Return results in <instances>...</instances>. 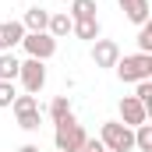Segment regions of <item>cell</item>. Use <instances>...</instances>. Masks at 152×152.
<instances>
[{
	"instance_id": "14",
	"label": "cell",
	"mask_w": 152,
	"mask_h": 152,
	"mask_svg": "<svg viewBox=\"0 0 152 152\" xmlns=\"http://www.w3.org/2000/svg\"><path fill=\"white\" fill-rule=\"evenodd\" d=\"M71 21H81V18H96V0H71V11H67Z\"/></svg>"
},
{
	"instance_id": "16",
	"label": "cell",
	"mask_w": 152,
	"mask_h": 152,
	"mask_svg": "<svg viewBox=\"0 0 152 152\" xmlns=\"http://www.w3.org/2000/svg\"><path fill=\"white\" fill-rule=\"evenodd\" d=\"M64 117H71V99H67V96H57V99L50 103V120L57 124V120H64Z\"/></svg>"
},
{
	"instance_id": "2",
	"label": "cell",
	"mask_w": 152,
	"mask_h": 152,
	"mask_svg": "<svg viewBox=\"0 0 152 152\" xmlns=\"http://www.w3.org/2000/svg\"><path fill=\"white\" fill-rule=\"evenodd\" d=\"M85 127L75 120V113L64 117V120H57V131H53V145H57V152H81V145H85Z\"/></svg>"
},
{
	"instance_id": "1",
	"label": "cell",
	"mask_w": 152,
	"mask_h": 152,
	"mask_svg": "<svg viewBox=\"0 0 152 152\" xmlns=\"http://www.w3.org/2000/svg\"><path fill=\"white\" fill-rule=\"evenodd\" d=\"M99 142L106 152H131L134 149V127H127L120 120H106L99 127Z\"/></svg>"
},
{
	"instance_id": "9",
	"label": "cell",
	"mask_w": 152,
	"mask_h": 152,
	"mask_svg": "<svg viewBox=\"0 0 152 152\" xmlns=\"http://www.w3.org/2000/svg\"><path fill=\"white\" fill-rule=\"evenodd\" d=\"M21 25H25V32H46V25H50V11L39 7V4H32V7L25 11Z\"/></svg>"
},
{
	"instance_id": "19",
	"label": "cell",
	"mask_w": 152,
	"mask_h": 152,
	"mask_svg": "<svg viewBox=\"0 0 152 152\" xmlns=\"http://www.w3.org/2000/svg\"><path fill=\"white\" fill-rule=\"evenodd\" d=\"M134 99H138L145 110H152V81H138V88H134Z\"/></svg>"
},
{
	"instance_id": "13",
	"label": "cell",
	"mask_w": 152,
	"mask_h": 152,
	"mask_svg": "<svg viewBox=\"0 0 152 152\" xmlns=\"http://www.w3.org/2000/svg\"><path fill=\"white\" fill-rule=\"evenodd\" d=\"M18 67H21V60L14 53H0V81H14L18 78Z\"/></svg>"
},
{
	"instance_id": "15",
	"label": "cell",
	"mask_w": 152,
	"mask_h": 152,
	"mask_svg": "<svg viewBox=\"0 0 152 152\" xmlns=\"http://www.w3.org/2000/svg\"><path fill=\"white\" fill-rule=\"evenodd\" d=\"M134 149L138 152H152V124H138L134 127Z\"/></svg>"
},
{
	"instance_id": "20",
	"label": "cell",
	"mask_w": 152,
	"mask_h": 152,
	"mask_svg": "<svg viewBox=\"0 0 152 152\" xmlns=\"http://www.w3.org/2000/svg\"><path fill=\"white\" fill-rule=\"evenodd\" d=\"M138 53H152V25L149 21L138 28Z\"/></svg>"
},
{
	"instance_id": "5",
	"label": "cell",
	"mask_w": 152,
	"mask_h": 152,
	"mask_svg": "<svg viewBox=\"0 0 152 152\" xmlns=\"http://www.w3.org/2000/svg\"><path fill=\"white\" fill-rule=\"evenodd\" d=\"M18 78H21V85H25V92H28V96H39V92H42V85H46V64L28 57V60H21Z\"/></svg>"
},
{
	"instance_id": "21",
	"label": "cell",
	"mask_w": 152,
	"mask_h": 152,
	"mask_svg": "<svg viewBox=\"0 0 152 152\" xmlns=\"http://www.w3.org/2000/svg\"><path fill=\"white\" fill-rule=\"evenodd\" d=\"M14 96H18L14 81H0V110H4V106H11V103H14Z\"/></svg>"
},
{
	"instance_id": "24",
	"label": "cell",
	"mask_w": 152,
	"mask_h": 152,
	"mask_svg": "<svg viewBox=\"0 0 152 152\" xmlns=\"http://www.w3.org/2000/svg\"><path fill=\"white\" fill-rule=\"evenodd\" d=\"M64 4H71V0H64Z\"/></svg>"
},
{
	"instance_id": "12",
	"label": "cell",
	"mask_w": 152,
	"mask_h": 152,
	"mask_svg": "<svg viewBox=\"0 0 152 152\" xmlns=\"http://www.w3.org/2000/svg\"><path fill=\"white\" fill-rule=\"evenodd\" d=\"M71 25H75V21L67 18V11H64V14H50V25H46V32H50L53 39H64V36H71Z\"/></svg>"
},
{
	"instance_id": "6",
	"label": "cell",
	"mask_w": 152,
	"mask_h": 152,
	"mask_svg": "<svg viewBox=\"0 0 152 152\" xmlns=\"http://www.w3.org/2000/svg\"><path fill=\"white\" fill-rule=\"evenodd\" d=\"M120 124H127V127H138V124H149V110L134 99V96H124L120 99Z\"/></svg>"
},
{
	"instance_id": "23",
	"label": "cell",
	"mask_w": 152,
	"mask_h": 152,
	"mask_svg": "<svg viewBox=\"0 0 152 152\" xmlns=\"http://www.w3.org/2000/svg\"><path fill=\"white\" fill-rule=\"evenodd\" d=\"M18 152H39V145H32V142H28V145H21Z\"/></svg>"
},
{
	"instance_id": "10",
	"label": "cell",
	"mask_w": 152,
	"mask_h": 152,
	"mask_svg": "<svg viewBox=\"0 0 152 152\" xmlns=\"http://www.w3.org/2000/svg\"><path fill=\"white\" fill-rule=\"evenodd\" d=\"M120 11H124V18L134 21V25H145V21H149V0H120Z\"/></svg>"
},
{
	"instance_id": "4",
	"label": "cell",
	"mask_w": 152,
	"mask_h": 152,
	"mask_svg": "<svg viewBox=\"0 0 152 152\" xmlns=\"http://www.w3.org/2000/svg\"><path fill=\"white\" fill-rule=\"evenodd\" d=\"M21 46H25V53H28L32 60H42V64L57 53V39L50 36V32H25Z\"/></svg>"
},
{
	"instance_id": "3",
	"label": "cell",
	"mask_w": 152,
	"mask_h": 152,
	"mask_svg": "<svg viewBox=\"0 0 152 152\" xmlns=\"http://www.w3.org/2000/svg\"><path fill=\"white\" fill-rule=\"evenodd\" d=\"M117 78L120 81H152V53H131V57H120L113 64Z\"/></svg>"
},
{
	"instance_id": "8",
	"label": "cell",
	"mask_w": 152,
	"mask_h": 152,
	"mask_svg": "<svg viewBox=\"0 0 152 152\" xmlns=\"http://www.w3.org/2000/svg\"><path fill=\"white\" fill-rule=\"evenodd\" d=\"M25 25L21 21H0V53H11L14 46H21Z\"/></svg>"
},
{
	"instance_id": "22",
	"label": "cell",
	"mask_w": 152,
	"mask_h": 152,
	"mask_svg": "<svg viewBox=\"0 0 152 152\" xmlns=\"http://www.w3.org/2000/svg\"><path fill=\"white\" fill-rule=\"evenodd\" d=\"M81 152H106V149H103V142H99V138H85Z\"/></svg>"
},
{
	"instance_id": "17",
	"label": "cell",
	"mask_w": 152,
	"mask_h": 152,
	"mask_svg": "<svg viewBox=\"0 0 152 152\" xmlns=\"http://www.w3.org/2000/svg\"><path fill=\"white\" fill-rule=\"evenodd\" d=\"M18 117V127L21 131H39V124H42V113L39 110H25V113H14Z\"/></svg>"
},
{
	"instance_id": "18",
	"label": "cell",
	"mask_w": 152,
	"mask_h": 152,
	"mask_svg": "<svg viewBox=\"0 0 152 152\" xmlns=\"http://www.w3.org/2000/svg\"><path fill=\"white\" fill-rule=\"evenodd\" d=\"M11 110L14 113H25V110H39V103H36V96H14V103H11Z\"/></svg>"
},
{
	"instance_id": "7",
	"label": "cell",
	"mask_w": 152,
	"mask_h": 152,
	"mask_svg": "<svg viewBox=\"0 0 152 152\" xmlns=\"http://www.w3.org/2000/svg\"><path fill=\"white\" fill-rule=\"evenodd\" d=\"M117 60H120V46L113 39H96L92 42V64L96 67H113Z\"/></svg>"
},
{
	"instance_id": "11",
	"label": "cell",
	"mask_w": 152,
	"mask_h": 152,
	"mask_svg": "<svg viewBox=\"0 0 152 152\" xmlns=\"http://www.w3.org/2000/svg\"><path fill=\"white\" fill-rule=\"evenodd\" d=\"M71 32H75L78 39H85V42H96V39H99V18H81V21L71 25Z\"/></svg>"
}]
</instances>
